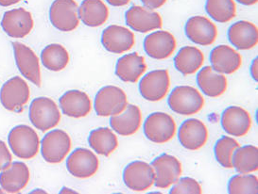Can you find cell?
Segmentation results:
<instances>
[{
	"mask_svg": "<svg viewBox=\"0 0 258 194\" xmlns=\"http://www.w3.org/2000/svg\"><path fill=\"white\" fill-rule=\"evenodd\" d=\"M172 112L183 116H190L201 112L205 99L201 92L191 86H178L172 90L167 100Z\"/></svg>",
	"mask_w": 258,
	"mask_h": 194,
	"instance_id": "cell-1",
	"label": "cell"
},
{
	"mask_svg": "<svg viewBox=\"0 0 258 194\" xmlns=\"http://www.w3.org/2000/svg\"><path fill=\"white\" fill-rule=\"evenodd\" d=\"M9 144L16 157L31 159L38 153L39 142L37 133L28 126L14 127L9 134Z\"/></svg>",
	"mask_w": 258,
	"mask_h": 194,
	"instance_id": "cell-2",
	"label": "cell"
},
{
	"mask_svg": "<svg viewBox=\"0 0 258 194\" xmlns=\"http://www.w3.org/2000/svg\"><path fill=\"white\" fill-rule=\"evenodd\" d=\"M30 119L34 127L45 132L60 123L61 112L53 100L47 97H39L31 102Z\"/></svg>",
	"mask_w": 258,
	"mask_h": 194,
	"instance_id": "cell-3",
	"label": "cell"
},
{
	"mask_svg": "<svg viewBox=\"0 0 258 194\" xmlns=\"http://www.w3.org/2000/svg\"><path fill=\"white\" fill-rule=\"evenodd\" d=\"M128 105L125 91L115 86H106L99 90L95 98L94 109L100 117L120 114Z\"/></svg>",
	"mask_w": 258,
	"mask_h": 194,
	"instance_id": "cell-4",
	"label": "cell"
},
{
	"mask_svg": "<svg viewBox=\"0 0 258 194\" xmlns=\"http://www.w3.org/2000/svg\"><path fill=\"white\" fill-rule=\"evenodd\" d=\"M144 134L154 143L169 142L176 134L174 119L165 112H154L145 121Z\"/></svg>",
	"mask_w": 258,
	"mask_h": 194,
	"instance_id": "cell-5",
	"label": "cell"
},
{
	"mask_svg": "<svg viewBox=\"0 0 258 194\" xmlns=\"http://www.w3.org/2000/svg\"><path fill=\"white\" fill-rule=\"evenodd\" d=\"M72 146L69 135L61 129L48 132L43 138L41 153L48 163H60L69 155Z\"/></svg>",
	"mask_w": 258,
	"mask_h": 194,
	"instance_id": "cell-6",
	"label": "cell"
},
{
	"mask_svg": "<svg viewBox=\"0 0 258 194\" xmlns=\"http://www.w3.org/2000/svg\"><path fill=\"white\" fill-rule=\"evenodd\" d=\"M79 6L75 0H55L49 10L50 22L57 30L70 32L80 25Z\"/></svg>",
	"mask_w": 258,
	"mask_h": 194,
	"instance_id": "cell-7",
	"label": "cell"
},
{
	"mask_svg": "<svg viewBox=\"0 0 258 194\" xmlns=\"http://www.w3.org/2000/svg\"><path fill=\"white\" fill-rule=\"evenodd\" d=\"M30 98V88L21 77H13L5 83L0 90V101L10 112H22Z\"/></svg>",
	"mask_w": 258,
	"mask_h": 194,
	"instance_id": "cell-8",
	"label": "cell"
},
{
	"mask_svg": "<svg viewBox=\"0 0 258 194\" xmlns=\"http://www.w3.org/2000/svg\"><path fill=\"white\" fill-rule=\"evenodd\" d=\"M123 181L131 190L142 192L154 185L155 172L152 165L137 160L127 165L124 169Z\"/></svg>",
	"mask_w": 258,
	"mask_h": 194,
	"instance_id": "cell-9",
	"label": "cell"
},
{
	"mask_svg": "<svg viewBox=\"0 0 258 194\" xmlns=\"http://www.w3.org/2000/svg\"><path fill=\"white\" fill-rule=\"evenodd\" d=\"M170 86V78L167 70H154L140 80L139 91L142 97L151 102L161 101L167 96Z\"/></svg>",
	"mask_w": 258,
	"mask_h": 194,
	"instance_id": "cell-10",
	"label": "cell"
},
{
	"mask_svg": "<svg viewBox=\"0 0 258 194\" xmlns=\"http://www.w3.org/2000/svg\"><path fill=\"white\" fill-rule=\"evenodd\" d=\"M155 172L154 185L159 188H167L175 184L182 175V164L174 156L163 154L152 162Z\"/></svg>",
	"mask_w": 258,
	"mask_h": 194,
	"instance_id": "cell-11",
	"label": "cell"
},
{
	"mask_svg": "<svg viewBox=\"0 0 258 194\" xmlns=\"http://www.w3.org/2000/svg\"><path fill=\"white\" fill-rule=\"evenodd\" d=\"M126 23L132 30L147 33L152 30H159L163 27L161 15L148 8L142 6H133L130 8L125 15Z\"/></svg>",
	"mask_w": 258,
	"mask_h": 194,
	"instance_id": "cell-12",
	"label": "cell"
},
{
	"mask_svg": "<svg viewBox=\"0 0 258 194\" xmlns=\"http://www.w3.org/2000/svg\"><path fill=\"white\" fill-rule=\"evenodd\" d=\"M99 161L97 156L85 148H78L69 156L67 168L71 175L78 178H88L95 175L99 170Z\"/></svg>",
	"mask_w": 258,
	"mask_h": 194,
	"instance_id": "cell-13",
	"label": "cell"
},
{
	"mask_svg": "<svg viewBox=\"0 0 258 194\" xmlns=\"http://www.w3.org/2000/svg\"><path fill=\"white\" fill-rule=\"evenodd\" d=\"M135 34L127 28L112 25L103 30L101 44L109 52L122 54L132 49L135 45Z\"/></svg>",
	"mask_w": 258,
	"mask_h": 194,
	"instance_id": "cell-14",
	"label": "cell"
},
{
	"mask_svg": "<svg viewBox=\"0 0 258 194\" xmlns=\"http://www.w3.org/2000/svg\"><path fill=\"white\" fill-rule=\"evenodd\" d=\"M16 65L20 73L37 87H41V71L38 57L30 47L18 42L13 43Z\"/></svg>",
	"mask_w": 258,
	"mask_h": 194,
	"instance_id": "cell-15",
	"label": "cell"
},
{
	"mask_svg": "<svg viewBox=\"0 0 258 194\" xmlns=\"http://www.w3.org/2000/svg\"><path fill=\"white\" fill-rule=\"evenodd\" d=\"M185 34L196 45H211L218 36L216 25L205 16H193L185 25Z\"/></svg>",
	"mask_w": 258,
	"mask_h": 194,
	"instance_id": "cell-16",
	"label": "cell"
},
{
	"mask_svg": "<svg viewBox=\"0 0 258 194\" xmlns=\"http://www.w3.org/2000/svg\"><path fill=\"white\" fill-rule=\"evenodd\" d=\"M176 39L165 30H158L148 35L144 40L145 52L152 59L166 60L176 49Z\"/></svg>",
	"mask_w": 258,
	"mask_h": 194,
	"instance_id": "cell-17",
	"label": "cell"
},
{
	"mask_svg": "<svg viewBox=\"0 0 258 194\" xmlns=\"http://www.w3.org/2000/svg\"><path fill=\"white\" fill-rule=\"evenodd\" d=\"M33 19L30 12L23 8L6 12L1 21L3 30L12 38H24L33 29Z\"/></svg>",
	"mask_w": 258,
	"mask_h": 194,
	"instance_id": "cell-18",
	"label": "cell"
},
{
	"mask_svg": "<svg viewBox=\"0 0 258 194\" xmlns=\"http://www.w3.org/2000/svg\"><path fill=\"white\" fill-rule=\"evenodd\" d=\"M178 138L185 149L196 151L205 146L208 140V130L205 123L192 118L182 123Z\"/></svg>",
	"mask_w": 258,
	"mask_h": 194,
	"instance_id": "cell-19",
	"label": "cell"
},
{
	"mask_svg": "<svg viewBox=\"0 0 258 194\" xmlns=\"http://www.w3.org/2000/svg\"><path fill=\"white\" fill-rule=\"evenodd\" d=\"M30 170L23 162H11L0 173V186L8 193H17L27 186Z\"/></svg>",
	"mask_w": 258,
	"mask_h": 194,
	"instance_id": "cell-20",
	"label": "cell"
},
{
	"mask_svg": "<svg viewBox=\"0 0 258 194\" xmlns=\"http://www.w3.org/2000/svg\"><path fill=\"white\" fill-rule=\"evenodd\" d=\"M221 126L228 134L243 137L250 131L251 118L243 108L229 107L221 115Z\"/></svg>",
	"mask_w": 258,
	"mask_h": 194,
	"instance_id": "cell-21",
	"label": "cell"
},
{
	"mask_svg": "<svg viewBox=\"0 0 258 194\" xmlns=\"http://www.w3.org/2000/svg\"><path fill=\"white\" fill-rule=\"evenodd\" d=\"M211 67L218 73L231 75L236 72L242 64L241 55L228 45L215 47L210 53Z\"/></svg>",
	"mask_w": 258,
	"mask_h": 194,
	"instance_id": "cell-22",
	"label": "cell"
},
{
	"mask_svg": "<svg viewBox=\"0 0 258 194\" xmlns=\"http://www.w3.org/2000/svg\"><path fill=\"white\" fill-rule=\"evenodd\" d=\"M61 112L72 118H83L92 111L90 97L84 91L72 90L67 91L59 100Z\"/></svg>",
	"mask_w": 258,
	"mask_h": 194,
	"instance_id": "cell-23",
	"label": "cell"
},
{
	"mask_svg": "<svg viewBox=\"0 0 258 194\" xmlns=\"http://www.w3.org/2000/svg\"><path fill=\"white\" fill-rule=\"evenodd\" d=\"M229 42L239 50H249L258 43L256 26L249 21H238L228 30Z\"/></svg>",
	"mask_w": 258,
	"mask_h": 194,
	"instance_id": "cell-24",
	"label": "cell"
},
{
	"mask_svg": "<svg viewBox=\"0 0 258 194\" xmlns=\"http://www.w3.org/2000/svg\"><path fill=\"white\" fill-rule=\"evenodd\" d=\"M147 64L144 57L138 53H130L118 59L115 65V75L124 82L137 83L144 75Z\"/></svg>",
	"mask_w": 258,
	"mask_h": 194,
	"instance_id": "cell-25",
	"label": "cell"
},
{
	"mask_svg": "<svg viewBox=\"0 0 258 194\" xmlns=\"http://www.w3.org/2000/svg\"><path fill=\"white\" fill-rule=\"evenodd\" d=\"M142 124V113L136 105H127L124 112L111 116L110 126L117 134L132 136L136 134Z\"/></svg>",
	"mask_w": 258,
	"mask_h": 194,
	"instance_id": "cell-26",
	"label": "cell"
},
{
	"mask_svg": "<svg viewBox=\"0 0 258 194\" xmlns=\"http://www.w3.org/2000/svg\"><path fill=\"white\" fill-rule=\"evenodd\" d=\"M198 86L207 96L220 97L227 90V78L211 66L203 68L197 75Z\"/></svg>",
	"mask_w": 258,
	"mask_h": 194,
	"instance_id": "cell-27",
	"label": "cell"
},
{
	"mask_svg": "<svg viewBox=\"0 0 258 194\" xmlns=\"http://www.w3.org/2000/svg\"><path fill=\"white\" fill-rule=\"evenodd\" d=\"M78 14L85 26L97 28L106 23L109 9L102 0H84L79 7Z\"/></svg>",
	"mask_w": 258,
	"mask_h": 194,
	"instance_id": "cell-28",
	"label": "cell"
},
{
	"mask_svg": "<svg viewBox=\"0 0 258 194\" xmlns=\"http://www.w3.org/2000/svg\"><path fill=\"white\" fill-rule=\"evenodd\" d=\"M205 56L195 46H184L174 58V66L182 75H193L203 66Z\"/></svg>",
	"mask_w": 258,
	"mask_h": 194,
	"instance_id": "cell-29",
	"label": "cell"
},
{
	"mask_svg": "<svg viewBox=\"0 0 258 194\" xmlns=\"http://www.w3.org/2000/svg\"><path fill=\"white\" fill-rule=\"evenodd\" d=\"M88 143L99 155L109 157L118 146V140L114 132L107 127H99L91 131Z\"/></svg>",
	"mask_w": 258,
	"mask_h": 194,
	"instance_id": "cell-30",
	"label": "cell"
},
{
	"mask_svg": "<svg viewBox=\"0 0 258 194\" xmlns=\"http://www.w3.org/2000/svg\"><path fill=\"white\" fill-rule=\"evenodd\" d=\"M232 164L239 173H250L258 170V149L254 145L237 147L232 157Z\"/></svg>",
	"mask_w": 258,
	"mask_h": 194,
	"instance_id": "cell-31",
	"label": "cell"
},
{
	"mask_svg": "<svg viewBox=\"0 0 258 194\" xmlns=\"http://www.w3.org/2000/svg\"><path fill=\"white\" fill-rule=\"evenodd\" d=\"M41 60L48 70L59 72L69 65V54L62 45L52 44L47 45L42 51Z\"/></svg>",
	"mask_w": 258,
	"mask_h": 194,
	"instance_id": "cell-32",
	"label": "cell"
},
{
	"mask_svg": "<svg viewBox=\"0 0 258 194\" xmlns=\"http://www.w3.org/2000/svg\"><path fill=\"white\" fill-rule=\"evenodd\" d=\"M205 11L215 21L227 23L236 15L235 0H206Z\"/></svg>",
	"mask_w": 258,
	"mask_h": 194,
	"instance_id": "cell-33",
	"label": "cell"
},
{
	"mask_svg": "<svg viewBox=\"0 0 258 194\" xmlns=\"http://www.w3.org/2000/svg\"><path fill=\"white\" fill-rule=\"evenodd\" d=\"M230 194H257L258 179L250 173H241L233 176L228 183Z\"/></svg>",
	"mask_w": 258,
	"mask_h": 194,
	"instance_id": "cell-34",
	"label": "cell"
},
{
	"mask_svg": "<svg viewBox=\"0 0 258 194\" xmlns=\"http://www.w3.org/2000/svg\"><path fill=\"white\" fill-rule=\"evenodd\" d=\"M237 147H239V143L235 139L227 136H223L222 138H220L214 148L217 161L222 167L226 169H232V157Z\"/></svg>",
	"mask_w": 258,
	"mask_h": 194,
	"instance_id": "cell-35",
	"label": "cell"
},
{
	"mask_svg": "<svg viewBox=\"0 0 258 194\" xmlns=\"http://www.w3.org/2000/svg\"><path fill=\"white\" fill-rule=\"evenodd\" d=\"M170 194H201L203 189L197 180L190 177H182L175 183L169 191Z\"/></svg>",
	"mask_w": 258,
	"mask_h": 194,
	"instance_id": "cell-36",
	"label": "cell"
},
{
	"mask_svg": "<svg viewBox=\"0 0 258 194\" xmlns=\"http://www.w3.org/2000/svg\"><path fill=\"white\" fill-rule=\"evenodd\" d=\"M12 155L5 142L0 141V171L12 162Z\"/></svg>",
	"mask_w": 258,
	"mask_h": 194,
	"instance_id": "cell-37",
	"label": "cell"
},
{
	"mask_svg": "<svg viewBox=\"0 0 258 194\" xmlns=\"http://www.w3.org/2000/svg\"><path fill=\"white\" fill-rule=\"evenodd\" d=\"M144 6L150 10H157L159 8L163 7L167 0H141Z\"/></svg>",
	"mask_w": 258,
	"mask_h": 194,
	"instance_id": "cell-38",
	"label": "cell"
},
{
	"mask_svg": "<svg viewBox=\"0 0 258 194\" xmlns=\"http://www.w3.org/2000/svg\"><path fill=\"white\" fill-rule=\"evenodd\" d=\"M250 72L251 77L255 81H258V58H255L254 60H252V63L250 65Z\"/></svg>",
	"mask_w": 258,
	"mask_h": 194,
	"instance_id": "cell-39",
	"label": "cell"
},
{
	"mask_svg": "<svg viewBox=\"0 0 258 194\" xmlns=\"http://www.w3.org/2000/svg\"><path fill=\"white\" fill-rule=\"evenodd\" d=\"M131 0H106L110 5L114 6V7H123L126 6L130 3Z\"/></svg>",
	"mask_w": 258,
	"mask_h": 194,
	"instance_id": "cell-40",
	"label": "cell"
},
{
	"mask_svg": "<svg viewBox=\"0 0 258 194\" xmlns=\"http://www.w3.org/2000/svg\"><path fill=\"white\" fill-rule=\"evenodd\" d=\"M20 0H0V5L3 7H8L15 5L16 3H18Z\"/></svg>",
	"mask_w": 258,
	"mask_h": 194,
	"instance_id": "cell-41",
	"label": "cell"
},
{
	"mask_svg": "<svg viewBox=\"0 0 258 194\" xmlns=\"http://www.w3.org/2000/svg\"><path fill=\"white\" fill-rule=\"evenodd\" d=\"M236 2L245 5V6H251V5H254L258 2V0H235Z\"/></svg>",
	"mask_w": 258,
	"mask_h": 194,
	"instance_id": "cell-42",
	"label": "cell"
}]
</instances>
